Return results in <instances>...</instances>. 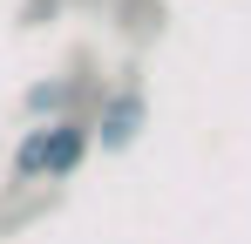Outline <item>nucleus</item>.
<instances>
[{"mask_svg": "<svg viewBox=\"0 0 251 244\" xmlns=\"http://www.w3.org/2000/svg\"><path fill=\"white\" fill-rule=\"evenodd\" d=\"M82 143H88L82 129H75V122H61V129L41 143V170H48V176H68V170H75V156H82Z\"/></svg>", "mask_w": 251, "mask_h": 244, "instance_id": "nucleus-1", "label": "nucleus"}, {"mask_svg": "<svg viewBox=\"0 0 251 244\" xmlns=\"http://www.w3.org/2000/svg\"><path fill=\"white\" fill-rule=\"evenodd\" d=\"M136 116H143L136 95H123V102L109 109V122H102V143H129V136H136Z\"/></svg>", "mask_w": 251, "mask_h": 244, "instance_id": "nucleus-2", "label": "nucleus"}]
</instances>
